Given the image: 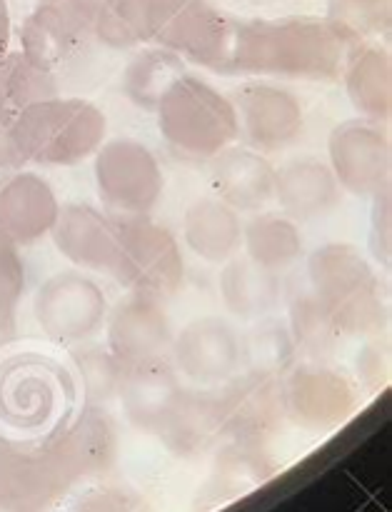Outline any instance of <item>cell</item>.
<instances>
[{"label": "cell", "instance_id": "23", "mask_svg": "<svg viewBox=\"0 0 392 512\" xmlns=\"http://www.w3.org/2000/svg\"><path fill=\"white\" fill-rule=\"evenodd\" d=\"M220 295L225 308L238 318H260L278 303V273L260 268L250 258H230L220 273Z\"/></svg>", "mask_w": 392, "mask_h": 512}, {"label": "cell", "instance_id": "19", "mask_svg": "<svg viewBox=\"0 0 392 512\" xmlns=\"http://www.w3.org/2000/svg\"><path fill=\"white\" fill-rule=\"evenodd\" d=\"M55 405V378L40 360L18 358L0 368V415L18 425L40 423Z\"/></svg>", "mask_w": 392, "mask_h": 512}, {"label": "cell", "instance_id": "33", "mask_svg": "<svg viewBox=\"0 0 392 512\" xmlns=\"http://www.w3.org/2000/svg\"><path fill=\"white\" fill-rule=\"evenodd\" d=\"M328 20L348 40L368 30H388L390 0H333Z\"/></svg>", "mask_w": 392, "mask_h": 512}, {"label": "cell", "instance_id": "24", "mask_svg": "<svg viewBox=\"0 0 392 512\" xmlns=\"http://www.w3.org/2000/svg\"><path fill=\"white\" fill-rule=\"evenodd\" d=\"M348 95L365 118H390V58L385 50L363 45L345 65Z\"/></svg>", "mask_w": 392, "mask_h": 512}, {"label": "cell", "instance_id": "10", "mask_svg": "<svg viewBox=\"0 0 392 512\" xmlns=\"http://www.w3.org/2000/svg\"><path fill=\"white\" fill-rule=\"evenodd\" d=\"M330 163L333 175L345 190L358 198H375L388 193L390 183V143L385 133L353 120L330 135Z\"/></svg>", "mask_w": 392, "mask_h": 512}, {"label": "cell", "instance_id": "37", "mask_svg": "<svg viewBox=\"0 0 392 512\" xmlns=\"http://www.w3.org/2000/svg\"><path fill=\"white\" fill-rule=\"evenodd\" d=\"M13 118H15V110L10 108L8 100H5V93L0 90V128H5V125L13 123Z\"/></svg>", "mask_w": 392, "mask_h": 512}, {"label": "cell", "instance_id": "12", "mask_svg": "<svg viewBox=\"0 0 392 512\" xmlns=\"http://www.w3.org/2000/svg\"><path fill=\"white\" fill-rule=\"evenodd\" d=\"M58 213V198L40 175L18 170L0 180V238L8 243H38L53 233Z\"/></svg>", "mask_w": 392, "mask_h": 512}, {"label": "cell", "instance_id": "13", "mask_svg": "<svg viewBox=\"0 0 392 512\" xmlns=\"http://www.w3.org/2000/svg\"><path fill=\"white\" fill-rule=\"evenodd\" d=\"M235 110L240 128L260 150H280L303 133V108L293 95L275 85L250 83L240 88Z\"/></svg>", "mask_w": 392, "mask_h": 512}, {"label": "cell", "instance_id": "2", "mask_svg": "<svg viewBox=\"0 0 392 512\" xmlns=\"http://www.w3.org/2000/svg\"><path fill=\"white\" fill-rule=\"evenodd\" d=\"M158 128L180 160H210L240 133L238 110L205 80L180 75L155 105Z\"/></svg>", "mask_w": 392, "mask_h": 512}, {"label": "cell", "instance_id": "25", "mask_svg": "<svg viewBox=\"0 0 392 512\" xmlns=\"http://www.w3.org/2000/svg\"><path fill=\"white\" fill-rule=\"evenodd\" d=\"M163 0H105L95 20V38L110 48H133L153 40Z\"/></svg>", "mask_w": 392, "mask_h": 512}, {"label": "cell", "instance_id": "22", "mask_svg": "<svg viewBox=\"0 0 392 512\" xmlns=\"http://www.w3.org/2000/svg\"><path fill=\"white\" fill-rule=\"evenodd\" d=\"M183 230L188 248L208 263H225L233 258L243 238L238 213L220 198L195 200L185 213Z\"/></svg>", "mask_w": 392, "mask_h": 512}, {"label": "cell", "instance_id": "11", "mask_svg": "<svg viewBox=\"0 0 392 512\" xmlns=\"http://www.w3.org/2000/svg\"><path fill=\"white\" fill-rule=\"evenodd\" d=\"M108 345L123 368L165 358L173 345V333L160 300L148 295H130L123 300L108 320Z\"/></svg>", "mask_w": 392, "mask_h": 512}, {"label": "cell", "instance_id": "3", "mask_svg": "<svg viewBox=\"0 0 392 512\" xmlns=\"http://www.w3.org/2000/svg\"><path fill=\"white\" fill-rule=\"evenodd\" d=\"M108 120L83 98H45L18 110L13 135L25 163L75 165L98 153Z\"/></svg>", "mask_w": 392, "mask_h": 512}, {"label": "cell", "instance_id": "26", "mask_svg": "<svg viewBox=\"0 0 392 512\" xmlns=\"http://www.w3.org/2000/svg\"><path fill=\"white\" fill-rule=\"evenodd\" d=\"M245 250L253 263L270 273L290 268L303 253V240L290 218L265 213L255 215L245 228Z\"/></svg>", "mask_w": 392, "mask_h": 512}, {"label": "cell", "instance_id": "30", "mask_svg": "<svg viewBox=\"0 0 392 512\" xmlns=\"http://www.w3.org/2000/svg\"><path fill=\"white\" fill-rule=\"evenodd\" d=\"M290 335H293V343L308 350L310 355L328 353L340 335L313 290L295 293L290 303Z\"/></svg>", "mask_w": 392, "mask_h": 512}, {"label": "cell", "instance_id": "27", "mask_svg": "<svg viewBox=\"0 0 392 512\" xmlns=\"http://www.w3.org/2000/svg\"><path fill=\"white\" fill-rule=\"evenodd\" d=\"M0 90L5 93L10 108L18 113L38 100L58 95V83L53 78V70L20 50V53H5L0 58Z\"/></svg>", "mask_w": 392, "mask_h": 512}, {"label": "cell", "instance_id": "21", "mask_svg": "<svg viewBox=\"0 0 392 512\" xmlns=\"http://www.w3.org/2000/svg\"><path fill=\"white\" fill-rule=\"evenodd\" d=\"M273 195L290 218L310 220L333 208L338 200V180L320 160H290L275 170Z\"/></svg>", "mask_w": 392, "mask_h": 512}, {"label": "cell", "instance_id": "5", "mask_svg": "<svg viewBox=\"0 0 392 512\" xmlns=\"http://www.w3.org/2000/svg\"><path fill=\"white\" fill-rule=\"evenodd\" d=\"M110 275L133 295L168 298L185 275L183 253L173 235L148 215H120Z\"/></svg>", "mask_w": 392, "mask_h": 512}, {"label": "cell", "instance_id": "8", "mask_svg": "<svg viewBox=\"0 0 392 512\" xmlns=\"http://www.w3.org/2000/svg\"><path fill=\"white\" fill-rule=\"evenodd\" d=\"M103 3L105 0H38L20 30L23 53L50 70L73 58L90 35H95V20Z\"/></svg>", "mask_w": 392, "mask_h": 512}, {"label": "cell", "instance_id": "16", "mask_svg": "<svg viewBox=\"0 0 392 512\" xmlns=\"http://www.w3.org/2000/svg\"><path fill=\"white\" fill-rule=\"evenodd\" d=\"M53 240L70 263L95 273H110L118 245V218H108L90 205L60 208Z\"/></svg>", "mask_w": 392, "mask_h": 512}, {"label": "cell", "instance_id": "1", "mask_svg": "<svg viewBox=\"0 0 392 512\" xmlns=\"http://www.w3.org/2000/svg\"><path fill=\"white\" fill-rule=\"evenodd\" d=\"M348 38L323 18L248 20L235 25L233 73L330 80L340 73Z\"/></svg>", "mask_w": 392, "mask_h": 512}, {"label": "cell", "instance_id": "4", "mask_svg": "<svg viewBox=\"0 0 392 512\" xmlns=\"http://www.w3.org/2000/svg\"><path fill=\"white\" fill-rule=\"evenodd\" d=\"M310 290L338 333L370 335L383 325L380 285L368 260L350 245H323L308 260Z\"/></svg>", "mask_w": 392, "mask_h": 512}, {"label": "cell", "instance_id": "9", "mask_svg": "<svg viewBox=\"0 0 392 512\" xmlns=\"http://www.w3.org/2000/svg\"><path fill=\"white\" fill-rule=\"evenodd\" d=\"M35 318L55 343L85 340L105 318V298L98 285L80 273H58L40 285Z\"/></svg>", "mask_w": 392, "mask_h": 512}, {"label": "cell", "instance_id": "20", "mask_svg": "<svg viewBox=\"0 0 392 512\" xmlns=\"http://www.w3.org/2000/svg\"><path fill=\"white\" fill-rule=\"evenodd\" d=\"M175 368L165 358L123 368L118 395L128 418L140 428H158L163 415L180 393Z\"/></svg>", "mask_w": 392, "mask_h": 512}, {"label": "cell", "instance_id": "32", "mask_svg": "<svg viewBox=\"0 0 392 512\" xmlns=\"http://www.w3.org/2000/svg\"><path fill=\"white\" fill-rule=\"evenodd\" d=\"M80 380H83L85 398L90 405H98L118 395L120 378H123V365L115 360V355L105 348H88L75 353Z\"/></svg>", "mask_w": 392, "mask_h": 512}, {"label": "cell", "instance_id": "35", "mask_svg": "<svg viewBox=\"0 0 392 512\" xmlns=\"http://www.w3.org/2000/svg\"><path fill=\"white\" fill-rule=\"evenodd\" d=\"M18 333V320H15V305L0 300V348L13 343Z\"/></svg>", "mask_w": 392, "mask_h": 512}, {"label": "cell", "instance_id": "18", "mask_svg": "<svg viewBox=\"0 0 392 512\" xmlns=\"http://www.w3.org/2000/svg\"><path fill=\"white\" fill-rule=\"evenodd\" d=\"M210 183L233 210H260L273 198L275 170L253 150L225 148L210 158Z\"/></svg>", "mask_w": 392, "mask_h": 512}, {"label": "cell", "instance_id": "29", "mask_svg": "<svg viewBox=\"0 0 392 512\" xmlns=\"http://www.w3.org/2000/svg\"><path fill=\"white\" fill-rule=\"evenodd\" d=\"M183 60L170 50H148L125 70V90L143 108H155L165 90L183 75Z\"/></svg>", "mask_w": 392, "mask_h": 512}, {"label": "cell", "instance_id": "6", "mask_svg": "<svg viewBox=\"0 0 392 512\" xmlns=\"http://www.w3.org/2000/svg\"><path fill=\"white\" fill-rule=\"evenodd\" d=\"M235 25L208 0H163L153 40L205 68L233 73Z\"/></svg>", "mask_w": 392, "mask_h": 512}, {"label": "cell", "instance_id": "36", "mask_svg": "<svg viewBox=\"0 0 392 512\" xmlns=\"http://www.w3.org/2000/svg\"><path fill=\"white\" fill-rule=\"evenodd\" d=\"M8 45H10V13L5 0H0V58L8 53Z\"/></svg>", "mask_w": 392, "mask_h": 512}, {"label": "cell", "instance_id": "28", "mask_svg": "<svg viewBox=\"0 0 392 512\" xmlns=\"http://www.w3.org/2000/svg\"><path fill=\"white\" fill-rule=\"evenodd\" d=\"M215 425H220L215 395L198 393V390H180L158 428L173 443L193 445L198 440L208 438Z\"/></svg>", "mask_w": 392, "mask_h": 512}, {"label": "cell", "instance_id": "34", "mask_svg": "<svg viewBox=\"0 0 392 512\" xmlns=\"http://www.w3.org/2000/svg\"><path fill=\"white\" fill-rule=\"evenodd\" d=\"M25 288V268L13 243L0 238V300L18 305Z\"/></svg>", "mask_w": 392, "mask_h": 512}, {"label": "cell", "instance_id": "15", "mask_svg": "<svg viewBox=\"0 0 392 512\" xmlns=\"http://www.w3.org/2000/svg\"><path fill=\"white\" fill-rule=\"evenodd\" d=\"M285 413L310 428L340 423L355 405V393L348 380L318 365H303L283 380Z\"/></svg>", "mask_w": 392, "mask_h": 512}, {"label": "cell", "instance_id": "31", "mask_svg": "<svg viewBox=\"0 0 392 512\" xmlns=\"http://www.w3.org/2000/svg\"><path fill=\"white\" fill-rule=\"evenodd\" d=\"M293 355V335L280 323H263L250 333L245 345H240V358H245L248 370L255 373L280 375L290 365Z\"/></svg>", "mask_w": 392, "mask_h": 512}, {"label": "cell", "instance_id": "7", "mask_svg": "<svg viewBox=\"0 0 392 512\" xmlns=\"http://www.w3.org/2000/svg\"><path fill=\"white\" fill-rule=\"evenodd\" d=\"M95 180L100 198L115 215H148L163 193L158 160L133 138H113L100 145Z\"/></svg>", "mask_w": 392, "mask_h": 512}, {"label": "cell", "instance_id": "14", "mask_svg": "<svg viewBox=\"0 0 392 512\" xmlns=\"http://www.w3.org/2000/svg\"><path fill=\"white\" fill-rule=\"evenodd\" d=\"M175 365L195 383L233 378L240 363V340L220 318H198L173 340Z\"/></svg>", "mask_w": 392, "mask_h": 512}, {"label": "cell", "instance_id": "17", "mask_svg": "<svg viewBox=\"0 0 392 512\" xmlns=\"http://www.w3.org/2000/svg\"><path fill=\"white\" fill-rule=\"evenodd\" d=\"M215 405H218L220 425L225 428L238 433L270 428L285 413L283 383L278 375L248 370L245 375L230 380L215 395Z\"/></svg>", "mask_w": 392, "mask_h": 512}]
</instances>
